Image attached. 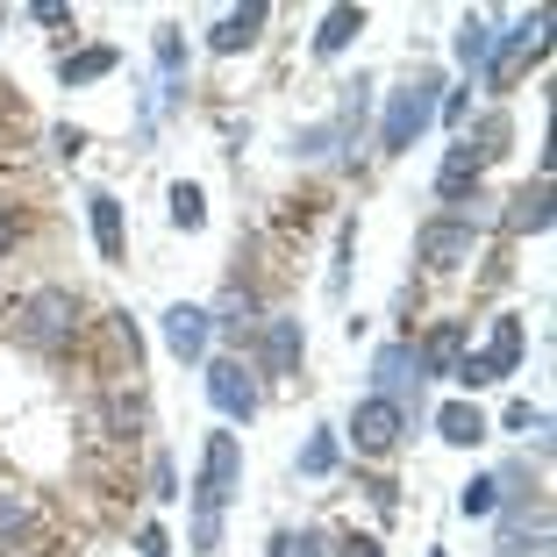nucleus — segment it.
Listing matches in <instances>:
<instances>
[{"mask_svg":"<svg viewBox=\"0 0 557 557\" xmlns=\"http://www.w3.org/2000/svg\"><path fill=\"white\" fill-rule=\"evenodd\" d=\"M208 336H214V322H208V308H164V344H172V358H200L208 350Z\"/></svg>","mask_w":557,"mask_h":557,"instance_id":"9d476101","label":"nucleus"},{"mask_svg":"<svg viewBox=\"0 0 557 557\" xmlns=\"http://www.w3.org/2000/svg\"><path fill=\"white\" fill-rule=\"evenodd\" d=\"M72 329H79V294H65V286H44V294L22 300L15 336H22L29 350H65Z\"/></svg>","mask_w":557,"mask_h":557,"instance_id":"7ed1b4c3","label":"nucleus"},{"mask_svg":"<svg viewBox=\"0 0 557 557\" xmlns=\"http://www.w3.org/2000/svg\"><path fill=\"white\" fill-rule=\"evenodd\" d=\"M443 108V72H414L408 86H394V100H386V122H379V150H414L422 144V129L436 122Z\"/></svg>","mask_w":557,"mask_h":557,"instance_id":"f257e3e1","label":"nucleus"},{"mask_svg":"<svg viewBox=\"0 0 557 557\" xmlns=\"http://www.w3.org/2000/svg\"><path fill=\"white\" fill-rule=\"evenodd\" d=\"M543 29H550V15H543V8L522 22V29H508V44H500V58H493V72H486L493 94H508L515 72H522V58H529V50H543Z\"/></svg>","mask_w":557,"mask_h":557,"instance_id":"1a4fd4ad","label":"nucleus"},{"mask_svg":"<svg viewBox=\"0 0 557 557\" xmlns=\"http://www.w3.org/2000/svg\"><path fill=\"white\" fill-rule=\"evenodd\" d=\"M86 222H94L100 258L122 264V200H115V194H86Z\"/></svg>","mask_w":557,"mask_h":557,"instance_id":"f8f14e48","label":"nucleus"},{"mask_svg":"<svg viewBox=\"0 0 557 557\" xmlns=\"http://www.w3.org/2000/svg\"><path fill=\"white\" fill-rule=\"evenodd\" d=\"M172 222H180V230H200V222H208V194H200V186H172Z\"/></svg>","mask_w":557,"mask_h":557,"instance_id":"b1692460","label":"nucleus"},{"mask_svg":"<svg viewBox=\"0 0 557 557\" xmlns=\"http://www.w3.org/2000/svg\"><path fill=\"white\" fill-rule=\"evenodd\" d=\"M264 22H272V8H264V0H250V8H230V15L214 22V36H208V44L222 50V58H230V50H250V44L264 36Z\"/></svg>","mask_w":557,"mask_h":557,"instance_id":"9b49d317","label":"nucleus"},{"mask_svg":"<svg viewBox=\"0 0 557 557\" xmlns=\"http://www.w3.org/2000/svg\"><path fill=\"white\" fill-rule=\"evenodd\" d=\"M115 65H122V50L94 44V50H79V58H65V86H94V79H108Z\"/></svg>","mask_w":557,"mask_h":557,"instance_id":"6ab92c4d","label":"nucleus"},{"mask_svg":"<svg viewBox=\"0 0 557 557\" xmlns=\"http://www.w3.org/2000/svg\"><path fill=\"white\" fill-rule=\"evenodd\" d=\"M479 180H486V164H479L465 144H450V158H443V172H436V200H465Z\"/></svg>","mask_w":557,"mask_h":557,"instance_id":"4468645a","label":"nucleus"},{"mask_svg":"<svg viewBox=\"0 0 557 557\" xmlns=\"http://www.w3.org/2000/svg\"><path fill=\"white\" fill-rule=\"evenodd\" d=\"M472 250H479V230L465 222V214H436V222L414 230V258H422L429 272H458Z\"/></svg>","mask_w":557,"mask_h":557,"instance_id":"20e7f679","label":"nucleus"},{"mask_svg":"<svg viewBox=\"0 0 557 557\" xmlns=\"http://www.w3.org/2000/svg\"><path fill=\"white\" fill-rule=\"evenodd\" d=\"M336 557H386V550H379V536H344V543H336Z\"/></svg>","mask_w":557,"mask_h":557,"instance_id":"c85d7f7f","label":"nucleus"},{"mask_svg":"<svg viewBox=\"0 0 557 557\" xmlns=\"http://www.w3.org/2000/svg\"><path fill=\"white\" fill-rule=\"evenodd\" d=\"M50 144H58V150H65V158H79V150H86V129H72V122H65V129H58V136H50Z\"/></svg>","mask_w":557,"mask_h":557,"instance_id":"7c9ffc66","label":"nucleus"},{"mask_svg":"<svg viewBox=\"0 0 557 557\" xmlns=\"http://www.w3.org/2000/svg\"><path fill=\"white\" fill-rule=\"evenodd\" d=\"M15 529H22V500H15V493H8V486H0V543L15 536Z\"/></svg>","mask_w":557,"mask_h":557,"instance_id":"bb28decb","label":"nucleus"},{"mask_svg":"<svg viewBox=\"0 0 557 557\" xmlns=\"http://www.w3.org/2000/svg\"><path fill=\"white\" fill-rule=\"evenodd\" d=\"M414 358H422V372H458V364H465V322H436Z\"/></svg>","mask_w":557,"mask_h":557,"instance_id":"2eb2a0df","label":"nucleus"},{"mask_svg":"<svg viewBox=\"0 0 557 557\" xmlns=\"http://www.w3.org/2000/svg\"><path fill=\"white\" fill-rule=\"evenodd\" d=\"M429 557H443V550H429Z\"/></svg>","mask_w":557,"mask_h":557,"instance_id":"72a5a7b5","label":"nucleus"},{"mask_svg":"<svg viewBox=\"0 0 557 557\" xmlns=\"http://www.w3.org/2000/svg\"><path fill=\"white\" fill-rule=\"evenodd\" d=\"M400 429H408V408H400V400H386V394L358 400V414H350V443H358L364 458H386V450L400 443Z\"/></svg>","mask_w":557,"mask_h":557,"instance_id":"0eeeda50","label":"nucleus"},{"mask_svg":"<svg viewBox=\"0 0 557 557\" xmlns=\"http://www.w3.org/2000/svg\"><path fill=\"white\" fill-rule=\"evenodd\" d=\"M550 230V186H522V194L508 200V236H543Z\"/></svg>","mask_w":557,"mask_h":557,"instance_id":"ddd939ff","label":"nucleus"},{"mask_svg":"<svg viewBox=\"0 0 557 557\" xmlns=\"http://www.w3.org/2000/svg\"><path fill=\"white\" fill-rule=\"evenodd\" d=\"M436 429H443V443H458V450H472V443L486 436V414H479L472 400H450V408L436 414Z\"/></svg>","mask_w":557,"mask_h":557,"instance_id":"f3484780","label":"nucleus"},{"mask_svg":"<svg viewBox=\"0 0 557 557\" xmlns=\"http://www.w3.org/2000/svg\"><path fill=\"white\" fill-rule=\"evenodd\" d=\"M458 508L465 515H493V508H500V479H472V486L458 493Z\"/></svg>","mask_w":557,"mask_h":557,"instance_id":"393cba45","label":"nucleus"},{"mask_svg":"<svg viewBox=\"0 0 557 557\" xmlns=\"http://www.w3.org/2000/svg\"><path fill=\"white\" fill-rule=\"evenodd\" d=\"M208 400H214V414L250 422L258 414V372L244 358H208Z\"/></svg>","mask_w":557,"mask_h":557,"instance_id":"423d86ee","label":"nucleus"},{"mask_svg":"<svg viewBox=\"0 0 557 557\" xmlns=\"http://www.w3.org/2000/svg\"><path fill=\"white\" fill-rule=\"evenodd\" d=\"M272 557H294V536H286V529L272 536Z\"/></svg>","mask_w":557,"mask_h":557,"instance_id":"473e14b6","label":"nucleus"},{"mask_svg":"<svg viewBox=\"0 0 557 557\" xmlns=\"http://www.w3.org/2000/svg\"><path fill=\"white\" fill-rule=\"evenodd\" d=\"M508 136H515V122H508V115H486L472 136H465V150H472L479 164H493V158H508Z\"/></svg>","mask_w":557,"mask_h":557,"instance_id":"aec40b11","label":"nucleus"},{"mask_svg":"<svg viewBox=\"0 0 557 557\" xmlns=\"http://www.w3.org/2000/svg\"><path fill=\"white\" fill-rule=\"evenodd\" d=\"M515 364H522V314H493V344L479 350V358L458 364L465 386H493V379H508Z\"/></svg>","mask_w":557,"mask_h":557,"instance_id":"39448f33","label":"nucleus"},{"mask_svg":"<svg viewBox=\"0 0 557 557\" xmlns=\"http://www.w3.org/2000/svg\"><path fill=\"white\" fill-rule=\"evenodd\" d=\"M150 486H158L164 500H180V465L164 458V450H158V458H150Z\"/></svg>","mask_w":557,"mask_h":557,"instance_id":"a878e982","label":"nucleus"},{"mask_svg":"<svg viewBox=\"0 0 557 557\" xmlns=\"http://www.w3.org/2000/svg\"><path fill=\"white\" fill-rule=\"evenodd\" d=\"M508 429H522V436H529V429H543V408H529V400H515V408H508Z\"/></svg>","mask_w":557,"mask_h":557,"instance_id":"cd10ccee","label":"nucleus"},{"mask_svg":"<svg viewBox=\"0 0 557 557\" xmlns=\"http://www.w3.org/2000/svg\"><path fill=\"white\" fill-rule=\"evenodd\" d=\"M486 50H493L486 15H465V22H458V65H486Z\"/></svg>","mask_w":557,"mask_h":557,"instance_id":"5701e85b","label":"nucleus"},{"mask_svg":"<svg viewBox=\"0 0 557 557\" xmlns=\"http://www.w3.org/2000/svg\"><path fill=\"white\" fill-rule=\"evenodd\" d=\"M15 236H22V214H15V208H0V258L15 250Z\"/></svg>","mask_w":557,"mask_h":557,"instance_id":"c756f323","label":"nucleus"},{"mask_svg":"<svg viewBox=\"0 0 557 557\" xmlns=\"http://www.w3.org/2000/svg\"><path fill=\"white\" fill-rule=\"evenodd\" d=\"M329 472H336V436L314 429V436L300 443V479H329Z\"/></svg>","mask_w":557,"mask_h":557,"instance_id":"4be33fe9","label":"nucleus"},{"mask_svg":"<svg viewBox=\"0 0 557 557\" xmlns=\"http://www.w3.org/2000/svg\"><path fill=\"white\" fill-rule=\"evenodd\" d=\"M136 543H144V557H164V550H172V536H164L158 522H150V529H144V536H136Z\"/></svg>","mask_w":557,"mask_h":557,"instance_id":"2f4dec72","label":"nucleus"},{"mask_svg":"<svg viewBox=\"0 0 557 557\" xmlns=\"http://www.w3.org/2000/svg\"><path fill=\"white\" fill-rule=\"evenodd\" d=\"M372 379H379V394H386V400H394L408 379H422V358H414V344H386V350L372 358Z\"/></svg>","mask_w":557,"mask_h":557,"instance_id":"dca6fc26","label":"nucleus"},{"mask_svg":"<svg viewBox=\"0 0 557 557\" xmlns=\"http://www.w3.org/2000/svg\"><path fill=\"white\" fill-rule=\"evenodd\" d=\"M208 322H214V329H250V322H258V300H250V286H230V294L208 308Z\"/></svg>","mask_w":557,"mask_h":557,"instance_id":"412c9836","label":"nucleus"},{"mask_svg":"<svg viewBox=\"0 0 557 557\" xmlns=\"http://www.w3.org/2000/svg\"><path fill=\"white\" fill-rule=\"evenodd\" d=\"M258 350H264V372H272V379H294V372H300V350H308V329H300V314H272Z\"/></svg>","mask_w":557,"mask_h":557,"instance_id":"6e6552de","label":"nucleus"},{"mask_svg":"<svg viewBox=\"0 0 557 557\" xmlns=\"http://www.w3.org/2000/svg\"><path fill=\"white\" fill-rule=\"evenodd\" d=\"M358 29H364V8H329L322 29H314V50H322V58H336V50H344Z\"/></svg>","mask_w":557,"mask_h":557,"instance_id":"a211bd4d","label":"nucleus"},{"mask_svg":"<svg viewBox=\"0 0 557 557\" xmlns=\"http://www.w3.org/2000/svg\"><path fill=\"white\" fill-rule=\"evenodd\" d=\"M244 486V443L230 429H214L208 450H200V486H194V522H222V508Z\"/></svg>","mask_w":557,"mask_h":557,"instance_id":"f03ea898","label":"nucleus"}]
</instances>
